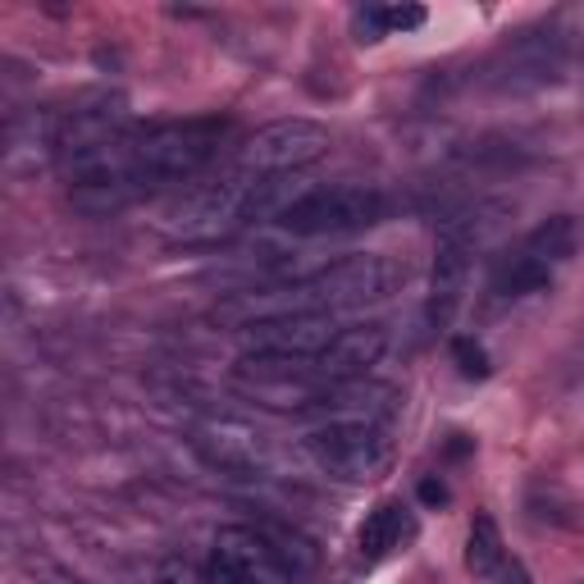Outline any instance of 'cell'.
Returning <instances> with one entry per match:
<instances>
[{"mask_svg": "<svg viewBox=\"0 0 584 584\" xmlns=\"http://www.w3.org/2000/svg\"><path fill=\"white\" fill-rule=\"evenodd\" d=\"M224 137H228V120H215V114L129 129L96 161L69 170V202L83 215H114L151 197V192L197 178L219 155Z\"/></svg>", "mask_w": 584, "mask_h": 584, "instance_id": "1", "label": "cell"}, {"mask_svg": "<svg viewBox=\"0 0 584 584\" xmlns=\"http://www.w3.org/2000/svg\"><path fill=\"white\" fill-rule=\"evenodd\" d=\"M407 279V269L398 260H388L379 252L366 256H342L334 265L310 269L301 279L269 284V288H243L224 301H215L211 325L219 329H252L265 320H293V316H338V310H357L370 301H383L398 284Z\"/></svg>", "mask_w": 584, "mask_h": 584, "instance_id": "2", "label": "cell"}, {"mask_svg": "<svg viewBox=\"0 0 584 584\" xmlns=\"http://www.w3.org/2000/svg\"><path fill=\"white\" fill-rule=\"evenodd\" d=\"M301 197L293 174H247L228 165L219 178L197 183L161 215V233L174 243H224L238 228L279 219Z\"/></svg>", "mask_w": 584, "mask_h": 584, "instance_id": "3", "label": "cell"}, {"mask_svg": "<svg viewBox=\"0 0 584 584\" xmlns=\"http://www.w3.org/2000/svg\"><path fill=\"white\" fill-rule=\"evenodd\" d=\"M571 69V37L557 23H534L508 37L480 69L475 83L498 96H534L557 88Z\"/></svg>", "mask_w": 584, "mask_h": 584, "instance_id": "4", "label": "cell"}, {"mask_svg": "<svg viewBox=\"0 0 584 584\" xmlns=\"http://www.w3.org/2000/svg\"><path fill=\"white\" fill-rule=\"evenodd\" d=\"M129 120H133L129 96L124 92H110V88L78 92L69 105H47V129H51L55 165L78 170V165L96 161L105 146H114L129 133Z\"/></svg>", "mask_w": 584, "mask_h": 584, "instance_id": "5", "label": "cell"}, {"mask_svg": "<svg viewBox=\"0 0 584 584\" xmlns=\"http://www.w3.org/2000/svg\"><path fill=\"white\" fill-rule=\"evenodd\" d=\"M301 452L320 475H329L338 484H366L383 471L388 457H393V439H388L379 420L338 416V420L316 424V430H306Z\"/></svg>", "mask_w": 584, "mask_h": 584, "instance_id": "6", "label": "cell"}, {"mask_svg": "<svg viewBox=\"0 0 584 584\" xmlns=\"http://www.w3.org/2000/svg\"><path fill=\"white\" fill-rule=\"evenodd\" d=\"M388 197L370 183H325L306 187L301 197L279 215V228L293 238H342V233H361L383 224Z\"/></svg>", "mask_w": 584, "mask_h": 584, "instance_id": "7", "label": "cell"}, {"mask_svg": "<svg viewBox=\"0 0 584 584\" xmlns=\"http://www.w3.org/2000/svg\"><path fill=\"white\" fill-rule=\"evenodd\" d=\"M329 151V129L316 124V120H275L256 129L238 155H233V165L247 170V174H297L306 165H316L320 155Z\"/></svg>", "mask_w": 584, "mask_h": 584, "instance_id": "8", "label": "cell"}, {"mask_svg": "<svg viewBox=\"0 0 584 584\" xmlns=\"http://www.w3.org/2000/svg\"><path fill=\"white\" fill-rule=\"evenodd\" d=\"M211 580L215 584H293L297 575L256 525H224L215 530V543H211Z\"/></svg>", "mask_w": 584, "mask_h": 584, "instance_id": "9", "label": "cell"}, {"mask_svg": "<svg viewBox=\"0 0 584 584\" xmlns=\"http://www.w3.org/2000/svg\"><path fill=\"white\" fill-rule=\"evenodd\" d=\"M192 448L202 452L211 471H224V475H260L269 465L265 439L243 420H202L192 430Z\"/></svg>", "mask_w": 584, "mask_h": 584, "instance_id": "10", "label": "cell"}, {"mask_svg": "<svg viewBox=\"0 0 584 584\" xmlns=\"http://www.w3.org/2000/svg\"><path fill=\"white\" fill-rule=\"evenodd\" d=\"M393 347V334L379 320H366V325H342L338 338L316 357V375L325 383H352V379H366Z\"/></svg>", "mask_w": 584, "mask_h": 584, "instance_id": "11", "label": "cell"}, {"mask_svg": "<svg viewBox=\"0 0 584 584\" xmlns=\"http://www.w3.org/2000/svg\"><path fill=\"white\" fill-rule=\"evenodd\" d=\"M342 325L334 316H293V320H265L243 329V352H265V357H320L338 338Z\"/></svg>", "mask_w": 584, "mask_h": 584, "instance_id": "12", "label": "cell"}, {"mask_svg": "<svg viewBox=\"0 0 584 584\" xmlns=\"http://www.w3.org/2000/svg\"><path fill=\"white\" fill-rule=\"evenodd\" d=\"M471 260H475V247L439 238L434 269H430V301H424V320H430L434 329H448L452 325L457 306L465 297V284H471Z\"/></svg>", "mask_w": 584, "mask_h": 584, "instance_id": "13", "label": "cell"}, {"mask_svg": "<svg viewBox=\"0 0 584 584\" xmlns=\"http://www.w3.org/2000/svg\"><path fill=\"white\" fill-rule=\"evenodd\" d=\"M465 571L484 584H530V571L508 553L502 530L489 512H480L471 521V534H465Z\"/></svg>", "mask_w": 584, "mask_h": 584, "instance_id": "14", "label": "cell"}, {"mask_svg": "<svg viewBox=\"0 0 584 584\" xmlns=\"http://www.w3.org/2000/svg\"><path fill=\"white\" fill-rule=\"evenodd\" d=\"M553 284V269L549 265H539L534 256H525L521 247L512 256H502L493 265V275H489V301L498 306H516V301H530L539 293H549Z\"/></svg>", "mask_w": 584, "mask_h": 584, "instance_id": "15", "label": "cell"}, {"mask_svg": "<svg viewBox=\"0 0 584 584\" xmlns=\"http://www.w3.org/2000/svg\"><path fill=\"white\" fill-rule=\"evenodd\" d=\"M411 534H416V521H411V512L402 508V502H379V508L366 516L361 534H357V553H361L366 566H375L388 553H398Z\"/></svg>", "mask_w": 584, "mask_h": 584, "instance_id": "16", "label": "cell"}, {"mask_svg": "<svg viewBox=\"0 0 584 584\" xmlns=\"http://www.w3.org/2000/svg\"><path fill=\"white\" fill-rule=\"evenodd\" d=\"M521 252L534 256L539 265H549V269L566 265L580 252V224H575V215H553V219L534 224L521 238Z\"/></svg>", "mask_w": 584, "mask_h": 584, "instance_id": "17", "label": "cell"}, {"mask_svg": "<svg viewBox=\"0 0 584 584\" xmlns=\"http://www.w3.org/2000/svg\"><path fill=\"white\" fill-rule=\"evenodd\" d=\"M525 508L534 521L543 525H557V530H584V502L575 493H566L562 484H534L530 498H525Z\"/></svg>", "mask_w": 584, "mask_h": 584, "instance_id": "18", "label": "cell"}, {"mask_svg": "<svg viewBox=\"0 0 584 584\" xmlns=\"http://www.w3.org/2000/svg\"><path fill=\"white\" fill-rule=\"evenodd\" d=\"M256 530H260L269 543H275V553L288 562L293 575H306L310 566H316V543H310L306 534H297V530H288V525H279V521H260Z\"/></svg>", "mask_w": 584, "mask_h": 584, "instance_id": "19", "label": "cell"}, {"mask_svg": "<svg viewBox=\"0 0 584 584\" xmlns=\"http://www.w3.org/2000/svg\"><path fill=\"white\" fill-rule=\"evenodd\" d=\"M452 361L461 370V379H489V352L475 342V338H452Z\"/></svg>", "mask_w": 584, "mask_h": 584, "instance_id": "20", "label": "cell"}, {"mask_svg": "<svg viewBox=\"0 0 584 584\" xmlns=\"http://www.w3.org/2000/svg\"><path fill=\"white\" fill-rule=\"evenodd\" d=\"M352 32H357V42H361V47L383 42V37H388V28H383V6H366V10H357V14H352Z\"/></svg>", "mask_w": 584, "mask_h": 584, "instance_id": "21", "label": "cell"}, {"mask_svg": "<svg viewBox=\"0 0 584 584\" xmlns=\"http://www.w3.org/2000/svg\"><path fill=\"white\" fill-rule=\"evenodd\" d=\"M420 23H424L420 6H383V28L388 32H416Z\"/></svg>", "mask_w": 584, "mask_h": 584, "instance_id": "22", "label": "cell"}, {"mask_svg": "<svg viewBox=\"0 0 584 584\" xmlns=\"http://www.w3.org/2000/svg\"><path fill=\"white\" fill-rule=\"evenodd\" d=\"M448 498H452V493H448L443 480H434V475L420 480V502H424V508H448Z\"/></svg>", "mask_w": 584, "mask_h": 584, "instance_id": "23", "label": "cell"}, {"mask_svg": "<svg viewBox=\"0 0 584 584\" xmlns=\"http://www.w3.org/2000/svg\"><path fill=\"white\" fill-rule=\"evenodd\" d=\"M575 584H584V580H575Z\"/></svg>", "mask_w": 584, "mask_h": 584, "instance_id": "24", "label": "cell"}]
</instances>
